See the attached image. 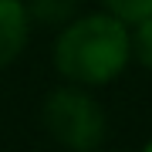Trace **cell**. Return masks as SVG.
<instances>
[{"mask_svg": "<svg viewBox=\"0 0 152 152\" xmlns=\"http://www.w3.org/2000/svg\"><path fill=\"white\" fill-rule=\"evenodd\" d=\"M58 75L64 85L78 88H105L132 64L129 27L112 14H78L68 27L58 31L51 48Z\"/></svg>", "mask_w": 152, "mask_h": 152, "instance_id": "obj_1", "label": "cell"}, {"mask_svg": "<svg viewBox=\"0 0 152 152\" xmlns=\"http://www.w3.org/2000/svg\"><path fill=\"white\" fill-rule=\"evenodd\" d=\"M48 135L64 152H98L108 135V115L102 102L78 85H58L41 105Z\"/></svg>", "mask_w": 152, "mask_h": 152, "instance_id": "obj_2", "label": "cell"}, {"mask_svg": "<svg viewBox=\"0 0 152 152\" xmlns=\"http://www.w3.org/2000/svg\"><path fill=\"white\" fill-rule=\"evenodd\" d=\"M31 14L24 0H0V71L10 68L31 41Z\"/></svg>", "mask_w": 152, "mask_h": 152, "instance_id": "obj_3", "label": "cell"}, {"mask_svg": "<svg viewBox=\"0 0 152 152\" xmlns=\"http://www.w3.org/2000/svg\"><path fill=\"white\" fill-rule=\"evenodd\" d=\"M31 14V24H41V27L61 31L81 14V0H24Z\"/></svg>", "mask_w": 152, "mask_h": 152, "instance_id": "obj_4", "label": "cell"}, {"mask_svg": "<svg viewBox=\"0 0 152 152\" xmlns=\"http://www.w3.org/2000/svg\"><path fill=\"white\" fill-rule=\"evenodd\" d=\"M102 10L122 20L125 27H135L152 17V0H102Z\"/></svg>", "mask_w": 152, "mask_h": 152, "instance_id": "obj_5", "label": "cell"}, {"mask_svg": "<svg viewBox=\"0 0 152 152\" xmlns=\"http://www.w3.org/2000/svg\"><path fill=\"white\" fill-rule=\"evenodd\" d=\"M129 41H132V61L152 71V17L129 27Z\"/></svg>", "mask_w": 152, "mask_h": 152, "instance_id": "obj_6", "label": "cell"}, {"mask_svg": "<svg viewBox=\"0 0 152 152\" xmlns=\"http://www.w3.org/2000/svg\"><path fill=\"white\" fill-rule=\"evenodd\" d=\"M142 152H152V142H145V149H142Z\"/></svg>", "mask_w": 152, "mask_h": 152, "instance_id": "obj_7", "label": "cell"}]
</instances>
